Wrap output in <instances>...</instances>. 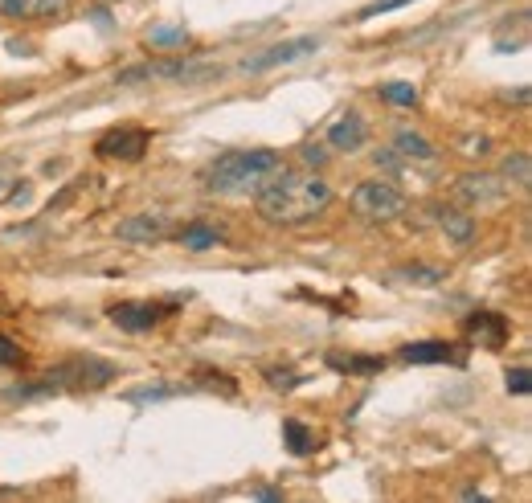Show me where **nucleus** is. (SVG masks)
<instances>
[{
  "label": "nucleus",
  "instance_id": "nucleus-11",
  "mask_svg": "<svg viewBox=\"0 0 532 503\" xmlns=\"http://www.w3.org/2000/svg\"><path fill=\"white\" fill-rule=\"evenodd\" d=\"M467 336L479 340V348L500 352L508 344V319L496 311H475V315H467Z\"/></svg>",
  "mask_w": 532,
  "mask_h": 503
},
{
  "label": "nucleus",
  "instance_id": "nucleus-8",
  "mask_svg": "<svg viewBox=\"0 0 532 503\" xmlns=\"http://www.w3.org/2000/svg\"><path fill=\"white\" fill-rule=\"evenodd\" d=\"M164 303H144V299H131V303H115L107 315H111V324L123 328V332H148L156 328L160 319H164Z\"/></svg>",
  "mask_w": 532,
  "mask_h": 503
},
{
  "label": "nucleus",
  "instance_id": "nucleus-17",
  "mask_svg": "<svg viewBox=\"0 0 532 503\" xmlns=\"http://www.w3.org/2000/svg\"><path fill=\"white\" fill-rule=\"evenodd\" d=\"M500 176L512 180L516 189H528V185H532V160H528V152H512V156H504Z\"/></svg>",
  "mask_w": 532,
  "mask_h": 503
},
{
  "label": "nucleus",
  "instance_id": "nucleus-20",
  "mask_svg": "<svg viewBox=\"0 0 532 503\" xmlns=\"http://www.w3.org/2000/svg\"><path fill=\"white\" fill-rule=\"evenodd\" d=\"M381 99H385V103H397V107H414V103H418V90L406 86V82H385V86H381Z\"/></svg>",
  "mask_w": 532,
  "mask_h": 503
},
{
  "label": "nucleus",
  "instance_id": "nucleus-21",
  "mask_svg": "<svg viewBox=\"0 0 532 503\" xmlns=\"http://www.w3.org/2000/svg\"><path fill=\"white\" fill-rule=\"evenodd\" d=\"M332 369H348V373H373V369H381V360H348V356H332Z\"/></svg>",
  "mask_w": 532,
  "mask_h": 503
},
{
  "label": "nucleus",
  "instance_id": "nucleus-18",
  "mask_svg": "<svg viewBox=\"0 0 532 503\" xmlns=\"http://www.w3.org/2000/svg\"><path fill=\"white\" fill-rule=\"evenodd\" d=\"M217 242H221V234L209 230V225H201V221H193V225H185V230H181V246L185 250H213Z\"/></svg>",
  "mask_w": 532,
  "mask_h": 503
},
{
  "label": "nucleus",
  "instance_id": "nucleus-2",
  "mask_svg": "<svg viewBox=\"0 0 532 503\" xmlns=\"http://www.w3.org/2000/svg\"><path fill=\"white\" fill-rule=\"evenodd\" d=\"M283 156L266 152V148H246V152H226L205 168V189L221 197H238V193H262L271 180L283 172Z\"/></svg>",
  "mask_w": 532,
  "mask_h": 503
},
{
  "label": "nucleus",
  "instance_id": "nucleus-24",
  "mask_svg": "<svg viewBox=\"0 0 532 503\" xmlns=\"http://www.w3.org/2000/svg\"><path fill=\"white\" fill-rule=\"evenodd\" d=\"M299 160H303L307 168H324V164H328V148H324V144H307V148L299 152Z\"/></svg>",
  "mask_w": 532,
  "mask_h": 503
},
{
  "label": "nucleus",
  "instance_id": "nucleus-3",
  "mask_svg": "<svg viewBox=\"0 0 532 503\" xmlns=\"http://www.w3.org/2000/svg\"><path fill=\"white\" fill-rule=\"evenodd\" d=\"M352 209H357V217L373 221V225H385V221H397L410 201L402 189H393L389 180H365V185L352 189Z\"/></svg>",
  "mask_w": 532,
  "mask_h": 503
},
{
  "label": "nucleus",
  "instance_id": "nucleus-22",
  "mask_svg": "<svg viewBox=\"0 0 532 503\" xmlns=\"http://www.w3.org/2000/svg\"><path fill=\"white\" fill-rule=\"evenodd\" d=\"M25 360V352L17 348V340H9V336H0V364L5 369H17V364Z\"/></svg>",
  "mask_w": 532,
  "mask_h": 503
},
{
  "label": "nucleus",
  "instance_id": "nucleus-16",
  "mask_svg": "<svg viewBox=\"0 0 532 503\" xmlns=\"http://www.w3.org/2000/svg\"><path fill=\"white\" fill-rule=\"evenodd\" d=\"M393 152L402 156V160H414V164H430V160L438 156V152H434V144L426 140V135H418V131H397Z\"/></svg>",
  "mask_w": 532,
  "mask_h": 503
},
{
  "label": "nucleus",
  "instance_id": "nucleus-28",
  "mask_svg": "<svg viewBox=\"0 0 532 503\" xmlns=\"http://www.w3.org/2000/svg\"><path fill=\"white\" fill-rule=\"evenodd\" d=\"M266 377H271V385H275V389H291V385H295V377H291V373H279V369H271Z\"/></svg>",
  "mask_w": 532,
  "mask_h": 503
},
{
  "label": "nucleus",
  "instance_id": "nucleus-15",
  "mask_svg": "<svg viewBox=\"0 0 532 503\" xmlns=\"http://www.w3.org/2000/svg\"><path fill=\"white\" fill-rule=\"evenodd\" d=\"M402 360H410V364H451L459 356L451 352L447 340H422V344H406L402 348Z\"/></svg>",
  "mask_w": 532,
  "mask_h": 503
},
{
  "label": "nucleus",
  "instance_id": "nucleus-10",
  "mask_svg": "<svg viewBox=\"0 0 532 503\" xmlns=\"http://www.w3.org/2000/svg\"><path fill=\"white\" fill-rule=\"evenodd\" d=\"M168 234V221L156 217V213H136V217H127L115 225V238L119 242H136V246H152Z\"/></svg>",
  "mask_w": 532,
  "mask_h": 503
},
{
  "label": "nucleus",
  "instance_id": "nucleus-5",
  "mask_svg": "<svg viewBox=\"0 0 532 503\" xmlns=\"http://www.w3.org/2000/svg\"><path fill=\"white\" fill-rule=\"evenodd\" d=\"M221 70L213 66H189V62H156V66H136L123 70L115 82L131 86V82H201V78H217Z\"/></svg>",
  "mask_w": 532,
  "mask_h": 503
},
{
  "label": "nucleus",
  "instance_id": "nucleus-1",
  "mask_svg": "<svg viewBox=\"0 0 532 503\" xmlns=\"http://www.w3.org/2000/svg\"><path fill=\"white\" fill-rule=\"evenodd\" d=\"M254 205L271 225H307L332 205V185L316 172L283 168L262 193H254Z\"/></svg>",
  "mask_w": 532,
  "mask_h": 503
},
{
  "label": "nucleus",
  "instance_id": "nucleus-26",
  "mask_svg": "<svg viewBox=\"0 0 532 503\" xmlns=\"http://www.w3.org/2000/svg\"><path fill=\"white\" fill-rule=\"evenodd\" d=\"M397 279H426V283H438L442 274H438V270H426V266H406V270H397Z\"/></svg>",
  "mask_w": 532,
  "mask_h": 503
},
{
  "label": "nucleus",
  "instance_id": "nucleus-7",
  "mask_svg": "<svg viewBox=\"0 0 532 503\" xmlns=\"http://www.w3.org/2000/svg\"><path fill=\"white\" fill-rule=\"evenodd\" d=\"M95 152L103 160H140L148 152V131H140V127H115V131L99 135Z\"/></svg>",
  "mask_w": 532,
  "mask_h": 503
},
{
  "label": "nucleus",
  "instance_id": "nucleus-13",
  "mask_svg": "<svg viewBox=\"0 0 532 503\" xmlns=\"http://www.w3.org/2000/svg\"><path fill=\"white\" fill-rule=\"evenodd\" d=\"M365 140H369V127H365L361 115H352V111L340 115V119L328 127V148H336V152H361Z\"/></svg>",
  "mask_w": 532,
  "mask_h": 503
},
{
  "label": "nucleus",
  "instance_id": "nucleus-14",
  "mask_svg": "<svg viewBox=\"0 0 532 503\" xmlns=\"http://www.w3.org/2000/svg\"><path fill=\"white\" fill-rule=\"evenodd\" d=\"M434 217H438V230L447 234L455 246H467L475 238V217L455 209V205H434Z\"/></svg>",
  "mask_w": 532,
  "mask_h": 503
},
{
  "label": "nucleus",
  "instance_id": "nucleus-25",
  "mask_svg": "<svg viewBox=\"0 0 532 503\" xmlns=\"http://www.w3.org/2000/svg\"><path fill=\"white\" fill-rule=\"evenodd\" d=\"M148 41H152V45H185L189 33H185V29H156Z\"/></svg>",
  "mask_w": 532,
  "mask_h": 503
},
{
  "label": "nucleus",
  "instance_id": "nucleus-9",
  "mask_svg": "<svg viewBox=\"0 0 532 503\" xmlns=\"http://www.w3.org/2000/svg\"><path fill=\"white\" fill-rule=\"evenodd\" d=\"M70 0H0V17L13 21H62Z\"/></svg>",
  "mask_w": 532,
  "mask_h": 503
},
{
  "label": "nucleus",
  "instance_id": "nucleus-6",
  "mask_svg": "<svg viewBox=\"0 0 532 503\" xmlns=\"http://www.w3.org/2000/svg\"><path fill=\"white\" fill-rule=\"evenodd\" d=\"M320 50V37H291V41H279L271 50H262L258 58H246V70L250 74H262V70H275V66H287V62H299L307 54Z\"/></svg>",
  "mask_w": 532,
  "mask_h": 503
},
{
  "label": "nucleus",
  "instance_id": "nucleus-23",
  "mask_svg": "<svg viewBox=\"0 0 532 503\" xmlns=\"http://www.w3.org/2000/svg\"><path fill=\"white\" fill-rule=\"evenodd\" d=\"M402 5H410V0H377V5H365L357 17L361 21H369V17H381V13H393V9H402Z\"/></svg>",
  "mask_w": 532,
  "mask_h": 503
},
{
  "label": "nucleus",
  "instance_id": "nucleus-19",
  "mask_svg": "<svg viewBox=\"0 0 532 503\" xmlns=\"http://www.w3.org/2000/svg\"><path fill=\"white\" fill-rule=\"evenodd\" d=\"M283 438H287L291 454H312V450H316V434L307 430L303 422H295V418H287V422H283Z\"/></svg>",
  "mask_w": 532,
  "mask_h": 503
},
{
  "label": "nucleus",
  "instance_id": "nucleus-27",
  "mask_svg": "<svg viewBox=\"0 0 532 503\" xmlns=\"http://www.w3.org/2000/svg\"><path fill=\"white\" fill-rule=\"evenodd\" d=\"M508 389L512 393H528V369H512L508 373Z\"/></svg>",
  "mask_w": 532,
  "mask_h": 503
},
{
  "label": "nucleus",
  "instance_id": "nucleus-4",
  "mask_svg": "<svg viewBox=\"0 0 532 503\" xmlns=\"http://www.w3.org/2000/svg\"><path fill=\"white\" fill-rule=\"evenodd\" d=\"M115 381V369L107 360H95V356H86V360H70V364H58V369H50L46 377H41V389H62V385H107Z\"/></svg>",
  "mask_w": 532,
  "mask_h": 503
},
{
  "label": "nucleus",
  "instance_id": "nucleus-12",
  "mask_svg": "<svg viewBox=\"0 0 532 503\" xmlns=\"http://www.w3.org/2000/svg\"><path fill=\"white\" fill-rule=\"evenodd\" d=\"M455 193L463 201H471V205H492V201L504 197V185H500V176H492V172H463L455 180Z\"/></svg>",
  "mask_w": 532,
  "mask_h": 503
}]
</instances>
